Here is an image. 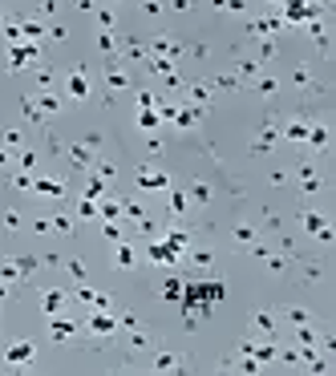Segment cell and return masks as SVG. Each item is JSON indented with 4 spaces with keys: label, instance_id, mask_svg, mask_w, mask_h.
Instances as JSON below:
<instances>
[{
    "label": "cell",
    "instance_id": "cell-1",
    "mask_svg": "<svg viewBox=\"0 0 336 376\" xmlns=\"http://www.w3.org/2000/svg\"><path fill=\"white\" fill-rule=\"evenodd\" d=\"M29 356H33V344H12V348H8V360H12V364H25Z\"/></svg>",
    "mask_w": 336,
    "mask_h": 376
},
{
    "label": "cell",
    "instance_id": "cell-2",
    "mask_svg": "<svg viewBox=\"0 0 336 376\" xmlns=\"http://www.w3.org/2000/svg\"><path fill=\"white\" fill-rule=\"evenodd\" d=\"M69 93H73V97H85V77H81V73L69 77Z\"/></svg>",
    "mask_w": 336,
    "mask_h": 376
},
{
    "label": "cell",
    "instance_id": "cell-3",
    "mask_svg": "<svg viewBox=\"0 0 336 376\" xmlns=\"http://www.w3.org/2000/svg\"><path fill=\"white\" fill-rule=\"evenodd\" d=\"M89 328L106 336V332H113V320H110V316H93V323H89Z\"/></svg>",
    "mask_w": 336,
    "mask_h": 376
},
{
    "label": "cell",
    "instance_id": "cell-4",
    "mask_svg": "<svg viewBox=\"0 0 336 376\" xmlns=\"http://www.w3.org/2000/svg\"><path fill=\"white\" fill-rule=\"evenodd\" d=\"M162 295H166V299H182V283H178V279H170L166 287H162Z\"/></svg>",
    "mask_w": 336,
    "mask_h": 376
},
{
    "label": "cell",
    "instance_id": "cell-5",
    "mask_svg": "<svg viewBox=\"0 0 336 376\" xmlns=\"http://www.w3.org/2000/svg\"><path fill=\"white\" fill-rule=\"evenodd\" d=\"M142 186H166L162 174H142Z\"/></svg>",
    "mask_w": 336,
    "mask_h": 376
}]
</instances>
